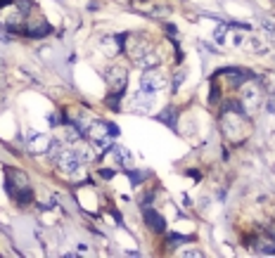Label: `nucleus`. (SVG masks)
<instances>
[{
  "instance_id": "nucleus-16",
  "label": "nucleus",
  "mask_w": 275,
  "mask_h": 258,
  "mask_svg": "<svg viewBox=\"0 0 275 258\" xmlns=\"http://www.w3.org/2000/svg\"><path fill=\"white\" fill-rule=\"evenodd\" d=\"M263 29H266V31H270V33H275V24H270V22H263Z\"/></svg>"
},
{
  "instance_id": "nucleus-15",
  "label": "nucleus",
  "mask_w": 275,
  "mask_h": 258,
  "mask_svg": "<svg viewBox=\"0 0 275 258\" xmlns=\"http://www.w3.org/2000/svg\"><path fill=\"white\" fill-rule=\"evenodd\" d=\"M181 256H202V251H197V249H188V251H181Z\"/></svg>"
},
{
  "instance_id": "nucleus-13",
  "label": "nucleus",
  "mask_w": 275,
  "mask_h": 258,
  "mask_svg": "<svg viewBox=\"0 0 275 258\" xmlns=\"http://www.w3.org/2000/svg\"><path fill=\"white\" fill-rule=\"evenodd\" d=\"M223 36H226V24H221L218 29H216V36H213L216 43H223Z\"/></svg>"
},
{
  "instance_id": "nucleus-10",
  "label": "nucleus",
  "mask_w": 275,
  "mask_h": 258,
  "mask_svg": "<svg viewBox=\"0 0 275 258\" xmlns=\"http://www.w3.org/2000/svg\"><path fill=\"white\" fill-rule=\"evenodd\" d=\"M76 154H79V159H81V164H88V161H93V159H95V154H93V149L88 147V145H83V147H79V149H76Z\"/></svg>"
},
{
  "instance_id": "nucleus-2",
  "label": "nucleus",
  "mask_w": 275,
  "mask_h": 258,
  "mask_svg": "<svg viewBox=\"0 0 275 258\" xmlns=\"http://www.w3.org/2000/svg\"><path fill=\"white\" fill-rule=\"evenodd\" d=\"M57 164H60V171H62V173H67V175H74V173L81 168V159H79V154H76V152H67V149H64L62 157L57 159Z\"/></svg>"
},
{
  "instance_id": "nucleus-11",
  "label": "nucleus",
  "mask_w": 275,
  "mask_h": 258,
  "mask_svg": "<svg viewBox=\"0 0 275 258\" xmlns=\"http://www.w3.org/2000/svg\"><path fill=\"white\" fill-rule=\"evenodd\" d=\"M24 33H26V36H45V33H50V26H47L45 22H40L36 29H26Z\"/></svg>"
},
{
  "instance_id": "nucleus-1",
  "label": "nucleus",
  "mask_w": 275,
  "mask_h": 258,
  "mask_svg": "<svg viewBox=\"0 0 275 258\" xmlns=\"http://www.w3.org/2000/svg\"><path fill=\"white\" fill-rule=\"evenodd\" d=\"M164 83H166V79L159 74V71L147 69L145 71V76H142V81H140V88H142V93L152 95V93H157V90H161Z\"/></svg>"
},
{
  "instance_id": "nucleus-5",
  "label": "nucleus",
  "mask_w": 275,
  "mask_h": 258,
  "mask_svg": "<svg viewBox=\"0 0 275 258\" xmlns=\"http://www.w3.org/2000/svg\"><path fill=\"white\" fill-rule=\"evenodd\" d=\"M124 50L128 52V57H131V59H135V62H138L142 55H147V52H149V45H147V40L133 38V40H128V45L124 47Z\"/></svg>"
},
{
  "instance_id": "nucleus-7",
  "label": "nucleus",
  "mask_w": 275,
  "mask_h": 258,
  "mask_svg": "<svg viewBox=\"0 0 275 258\" xmlns=\"http://www.w3.org/2000/svg\"><path fill=\"white\" fill-rule=\"evenodd\" d=\"M254 251H256V253H263V256H275V242H273V239L256 242V244H254Z\"/></svg>"
},
{
  "instance_id": "nucleus-8",
  "label": "nucleus",
  "mask_w": 275,
  "mask_h": 258,
  "mask_svg": "<svg viewBox=\"0 0 275 258\" xmlns=\"http://www.w3.org/2000/svg\"><path fill=\"white\" fill-rule=\"evenodd\" d=\"M138 64H140L142 69H154V67L159 64V55H154V52L149 50L147 55H142L140 59H138Z\"/></svg>"
},
{
  "instance_id": "nucleus-12",
  "label": "nucleus",
  "mask_w": 275,
  "mask_h": 258,
  "mask_svg": "<svg viewBox=\"0 0 275 258\" xmlns=\"http://www.w3.org/2000/svg\"><path fill=\"white\" fill-rule=\"evenodd\" d=\"M117 161H121L124 166L131 164V154H128V149H124V147L117 149Z\"/></svg>"
},
{
  "instance_id": "nucleus-6",
  "label": "nucleus",
  "mask_w": 275,
  "mask_h": 258,
  "mask_svg": "<svg viewBox=\"0 0 275 258\" xmlns=\"http://www.w3.org/2000/svg\"><path fill=\"white\" fill-rule=\"evenodd\" d=\"M145 220H147V225L154 230V232H164L166 230V223H164V218L159 216L154 209H145Z\"/></svg>"
},
{
  "instance_id": "nucleus-17",
  "label": "nucleus",
  "mask_w": 275,
  "mask_h": 258,
  "mask_svg": "<svg viewBox=\"0 0 275 258\" xmlns=\"http://www.w3.org/2000/svg\"><path fill=\"white\" fill-rule=\"evenodd\" d=\"M100 173H102V178H112V175H114V173H112L109 168H104V171H100Z\"/></svg>"
},
{
  "instance_id": "nucleus-9",
  "label": "nucleus",
  "mask_w": 275,
  "mask_h": 258,
  "mask_svg": "<svg viewBox=\"0 0 275 258\" xmlns=\"http://www.w3.org/2000/svg\"><path fill=\"white\" fill-rule=\"evenodd\" d=\"M259 88H252V86H247L242 90V102L244 104H249V102H252V104H256V102H259Z\"/></svg>"
},
{
  "instance_id": "nucleus-14",
  "label": "nucleus",
  "mask_w": 275,
  "mask_h": 258,
  "mask_svg": "<svg viewBox=\"0 0 275 258\" xmlns=\"http://www.w3.org/2000/svg\"><path fill=\"white\" fill-rule=\"evenodd\" d=\"M183 79H185V74H178V76H176V79H173V90H178V88H181V83H183Z\"/></svg>"
},
{
  "instance_id": "nucleus-3",
  "label": "nucleus",
  "mask_w": 275,
  "mask_h": 258,
  "mask_svg": "<svg viewBox=\"0 0 275 258\" xmlns=\"http://www.w3.org/2000/svg\"><path fill=\"white\" fill-rule=\"evenodd\" d=\"M5 187H8V192L12 197H17L22 189H26V175L19 171H8V175H5Z\"/></svg>"
},
{
  "instance_id": "nucleus-4",
  "label": "nucleus",
  "mask_w": 275,
  "mask_h": 258,
  "mask_svg": "<svg viewBox=\"0 0 275 258\" xmlns=\"http://www.w3.org/2000/svg\"><path fill=\"white\" fill-rule=\"evenodd\" d=\"M107 83H109L112 90H124L126 88V69L124 67H112L109 71H107Z\"/></svg>"
},
{
  "instance_id": "nucleus-18",
  "label": "nucleus",
  "mask_w": 275,
  "mask_h": 258,
  "mask_svg": "<svg viewBox=\"0 0 275 258\" xmlns=\"http://www.w3.org/2000/svg\"><path fill=\"white\" fill-rule=\"evenodd\" d=\"M268 239H273V242H275V227H270V230H268Z\"/></svg>"
}]
</instances>
